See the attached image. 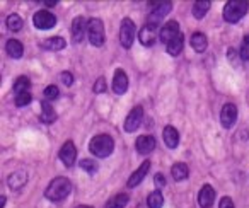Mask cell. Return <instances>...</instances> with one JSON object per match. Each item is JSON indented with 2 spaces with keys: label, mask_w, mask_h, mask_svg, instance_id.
Instances as JSON below:
<instances>
[{
  "label": "cell",
  "mask_w": 249,
  "mask_h": 208,
  "mask_svg": "<svg viewBox=\"0 0 249 208\" xmlns=\"http://www.w3.org/2000/svg\"><path fill=\"white\" fill-rule=\"evenodd\" d=\"M89 150L92 156L99 157V159H106L114 150L113 137L106 135V133H99V135L92 137V140L89 142Z\"/></svg>",
  "instance_id": "1"
},
{
  "label": "cell",
  "mask_w": 249,
  "mask_h": 208,
  "mask_svg": "<svg viewBox=\"0 0 249 208\" xmlns=\"http://www.w3.org/2000/svg\"><path fill=\"white\" fill-rule=\"evenodd\" d=\"M70 191H72L70 181L63 176H58L48 184V188L45 190V196L48 198L50 201H62L69 196Z\"/></svg>",
  "instance_id": "2"
},
{
  "label": "cell",
  "mask_w": 249,
  "mask_h": 208,
  "mask_svg": "<svg viewBox=\"0 0 249 208\" xmlns=\"http://www.w3.org/2000/svg\"><path fill=\"white\" fill-rule=\"evenodd\" d=\"M248 11H249V2H246V0H231V2L225 4L222 14H224L225 21L231 22V24H235V22H239L248 14Z\"/></svg>",
  "instance_id": "3"
},
{
  "label": "cell",
  "mask_w": 249,
  "mask_h": 208,
  "mask_svg": "<svg viewBox=\"0 0 249 208\" xmlns=\"http://www.w3.org/2000/svg\"><path fill=\"white\" fill-rule=\"evenodd\" d=\"M135 35H137V28L135 22L130 17H124L121 21L120 26V41L123 48H132L133 41H135Z\"/></svg>",
  "instance_id": "4"
},
{
  "label": "cell",
  "mask_w": 249,
  "mask_h": 208,
  "mask_svg": "<svg viewBox=\"0 0 249 208\" xmlns=\"http://www.w3.org/2000/svg\"><path fill=\"white\" fill-rule=\"evenodd\" d=\"M87 38H89L92 46H103L104 45V24L101 19H89L87 24Z\"/></svg>",
  "instance_id": "5"
},
{
  "label": "cell",
  "mask_w": 249,
  "mask_h": 208,
  "mask_svg": "<svg viewBox=\"0 0 249 208\" xmlns=\"http://www.w3.org/2000/svg\"><path fill=\"white\" fill-rule=\"evenodd\" d=\"M171 9H173V4L171 2H152L150 4V26H154L156 28L157 24H159V21L164 17V16H167L171 12Z\"/></svg>",
  "instance_id": "6"
},
{
  "label": "cell",
  "mask_w": 249,
  "mask_h": 208,
  "mask_svg": "<svg viewBox=\"0 0 249 208\" xmlns=\"http://www.w3.org/2000/svg\"><path fill=\"white\" fill-rule=\"evenodd\" d=\"M142 121H143V108L142 106H135V108L128 113L126 120H124V125H123L124 132H128V133L137 132L139 126L142 125Z\"/></svg>",
  "instance_id": "7"
},
{
  "label": "cell",
  "mask_w": 249,
  "mask_h": 208,
  "mask_svg": "<svg viewBox=\"0 0 249 208\" xmlns=\"http://www.w3.org/2000/svg\"><path fill=\"white\" fill-rule=\"evenodd\" d=\"M33 24L41 31H46V29H52L56 24V17L50 11H38L33 16Z\"/></svg>",
  "instance_id": "8"
},
{
  "label": "cell",
  "mask_w": 249,
  "mask_h": 208,
  "mask_svg": "<svg viewBox=\"0 0 249 208\" xmlns=\"http://www.w3.org/2000/svg\"><path fill=\"white\" fill-rule=\"evenodd\" d=\"M237 106L232 103H227L224 104V108H222L220 111V123L224 128H232V126L235 125V121H237Z\"/></svg>",
  "instance_id": "9"
},
{
  "label": "cell",
  "mask_w": 249,
  "mask_h": 208,
  "mask_svg": "<svg viewBox=\"0 0 249 208\" xmlns=\"http://www.w3.org/2000/svg\"><path fill=\"white\" fill-rule=\"evenodd\" d=\"M181 35V29H179V24H178L176 21H169L166 22V24L160 28V33H159V38L162 43H166V45H169L171 41H173L176 36Z\"/></svg>",
  "instance_id": "10"
},
{
  "label": "cell",
  "mask_w": 249,
  "mask_h": 208,
  "mask_svg": "<svg viewBox=\"0 0 249 208\" xmlns=\"http://www.w3.org/2000/svg\"><path fill=\"white\" fill-rule=\"evenodd\" d=\"M58 156H60V160H62L67 167L73 166V164H75V159H77V149H75V145H73V142L69 140V142L63 143Z\"/></svg>",
  "instance_id": "11"
},
{
  "label": "cell",
  "mask_w": 249,
  "mask_h": 208,
  "mask_svg": "<svg viewBox=\"0 0 249 208\" xmlns=\"http://www.w3.org/2000/svg\"><path fill=\"white\" fill-rule=\"evenodd\" d=\"M150 166H152V164H150V160H143V162L139 166V169H137L135 173H133L132 176L128 177V181H126V186H128V188L139 186V184L142 183L143 179H145L147 174H149Z\"/></svg>",
  "instance_id": "12"
},
{
  "label": "cell",
  "mask_w": 249,
  "mask_h": 208,
  "mask_svg": "<svg viewBox=\"0 0 249 208\" xmlns=\"http://www.w3.org/2000/svg\"><path fill=\"white\" fill-rule=\"evenodd\" d=\"M156 139H154L152 135H140L139 139H137L135 142V149L139 154H142V156H147V154L154 152V149H156Z\"/></svg>",
  "instance_id": "13"
},
{
  "label": "cell",
  "mask_w": 249,
  "mask_h": 208,
  "mask_svg": "<svg viewBox=\"0 0 249 208\" xmlns=\"http://www.w3.org/2000/svg\"><path fill=\"white\" fill-rule=\"evenodd\" d=\"M111 87H113L114 92L120 94V96L128 90V75H126V73H124L121 69H118L116 72H114L113 84H111Z\"/></svg>",
  "instance_id": "14"
},
{
  "label": "cell",
  "mask_w": 249,
  "mask_h": 208,
  "mask_svg": "<svg viewBox=\"0 0 249 208\" xmlns=\"http://www.w3.org/2000/svg\"><path fill=\"white\" fill-rule=\"evenodd\" d=\"M87 24L89 21H86L84 17H75L72 21V39L73 43H82L84 36L87 33Z\"/></svg>",
  "instance_id": "15"
},
{
  "label": "cell",
  "mask_w": 249,
  "mask_h": 208,
  "mask_svg": "<svg viewBox=\"0 0 249 208\" xmlns=\"http://www.w3.org/2000/svg\"><path fill=\"white\" fill-rule=\"evenodd\" d=\"M215 201V190L210 186V184H203L198 193V205L201 208H210Z\"/></svg>",
  "instance_id": "16"
},
{
  "label": "cell",
  "mask_w": 249,
  "mask_h": 208,
  "mask_svg": "<svg viewBox=\"0 0 249 208\" xmlns=\"http://www.w3.org/2000/svg\"><path fill=\"white\" fill-rule=\"evenodd\" d=\"M7 183H9V186H11V190H14V191L22 190V188L26 186V183H28V173H26V171H16V173H12L11 176H9Z\"/></svg>",
  "instance_id": "17"
},
{
  "label": "cell",
  "mask_w": 249,
  "mask_h": 208,
  "mask_svg": "<svg viewBox=\"0 0 249 208\" xmlns=\"http://www.w3.org/2000/svg\"><path fill=\"white\" fill-rule=\"evenodd\" d=\"M139 39L143 46H152L157 39V33H156V28L150 24H145L139 33Z\"/></svg>",
  "instance_id": "18"
},
{
  "label": "cell",
  "mask_w": 249,
  "mask_h": 208,
  "mask_svg": "<svg viewBox=\"0 0 249 208\" xmlns=\"http://www.w3.org/2000/svg\"><path fill=\"white\" fill-rule=\"evenodd\" d=\"M162 139H164V143H166L169 149H176V147L179 145V133L171 125L162 130Z\"/></svg>",
  "instance_id": "19"
},
{
  "label": "cell",
  "mask_w": 249,
  "mask_h": 208,
  "mask_svg": "<svg viewBox=\"0 0 249 208\" xmlns=\"http://www.w3.org/2000/svg\"><path fill=\"white\" fill-rule=\"evenodd\" d=\"M5 52L14 60H19L24 55V46H22V43L19 41V39H9L7 45H5Z\"/></svg>",
  "instance_id": "20"
},
{
  "label": "cell",
  "mask_w": 249,
  "mask_h": 208,
  "mask_svg": "<svg viewBox=\"0 0 249 208\" xmlns=\"http://www.w3.org/2000/svg\"><path fill=\"white\" fill-rule=\"evenodd\" d=\"M65 46H67V41L62 36H53V38H48L43 41V48L50 50V52H60V50H63Z\"/></svg>",
  "instance_id": "21"
},
{
  "label": "cell",
  "mask_w": 249,
  "mask_h": 208,
  "mask_svg": "<svg viewBox=\"0 0 249 208\" xmlns=\"http://www.w3.org/2000/svg\"><path fill=\"white\" fill-rule=\"evenodd\" d=\"M39 118H41V121L46 123V125H50V123H53L56 120V115H55V111H53L50 101H46V99L41 101V116H39Z\"/></svg>",
  "instance_id": "22"
},
{
  "label": "cell",
  "mask_w": 249,
  "mask_h": 208,
  "mask_svg": "<svg viewBox=\"0 0 249 208\" xmlns=\"http://www.w3.org/2000/svg\"><path fill=\"white\" fill-rule=\"evenodd\" d=\"M130 196L126 193H118L114 196H111L109 200L106 201V207L104 208H124L128 205Z\"/></svg>",
  "instance_id": "23"
},
{
  "label": "cell",
  "mask_w": 249,
  "mask_h": 208,
  "mask_svg": "<svg viewBox=\"0 0 249 208\" xmlns=\"http://www.w3.org/2000/svg\"><path fill=\"white\" fill-rule=\"evenodd\" d=\"M207 46H208V39L203 33H195V35L191 36V48L196 53H203L205 50H207Z\"/></svg>",
  "instance_id": "24"
},
{
  "label": "cell",
  "mask_w": 249,
  "mask_h": 208,
  "mask_svg": "<svg viewBox=\"0 0 249 208\" xmlns=\"http://www.w3.org/2000/svg\"><path fill=\"white\" fill-rule=\"evenodd\" d=\"M210 7H212V4L208 0H198V2L193 4V7H191V12H193L195 19H203L205 14L210 11Z\"/></svg>",
  "instance_id": "25"
},
{
  "label": "cell",
  "mask_w": 249,
  "mask_h": 208,
  "mask_svg": "<svg viewBox=\"0 0 249 208\" xmlns=\"http://www.w3.org/2000/svg\"><path fill=\"white\" fill-rule=\"evenodd\" d=\"M171 174H173V177L176 181H184L190 176V167L184 162H176L173 166V169H171Z\"/></svg>",
  "instance_id": "26"
},
{
  "label": "cell",
  "mask_w": 249,
  "mask_h": 208,
  "mask_svg": "<svg viewBox=\"0 0 249 208\" xmlns=\"http://www.w3.org/2000/svg\"><path fill=\"white\" fill-rule=\"evenodd\" d=\"M183 46H184V36H183V33H181V35L176 36L169 45H166V50L171 56H178L183 52Z\"/></svg>",
  "instance_id": "27"
},
{
  "label": "cell",
  "mask_w": 249,
  "mask_h": 208,
  "mask_svg": "<svg viewBox=\"0 0 249 208\" xmlns=\"http://www.w3.org/2000/svg\"><path fill=\"white\" fill-rule=\"evenodd\" d=\"M5 24H7V29L12 33H19L22 29V26H24V21H22L21 16L18 14H11L7 17V21H5Z\"/></svg>",
  "instance_id": "28"
},
{
  "label": "cell",
  "mask_w": 249,
  "mask_h": 208,
  "mask_svg": "<svg viewBox=\"0 0 249 208\" xmlns=\"http://www.w3.org/2000/svg\"><path fill=\"white\" fill-rule=\"evenodd\" d=\"M29 89H31V80H29L28 77L21 75V77H18V79H16V82H14V92H16V96H18V94L29 92Z\"/></svg>",
  "instance_id": "29"
},
{
  "label": "cell",
  "mask_w": 249,
  "mask_h": 208,
  "mask_svg": "<svg viewBox=\"0 0 249 208\" xmlns=\"http://www.w3.org/2000/svg\"><path fill=\"white\" fill-rule=\"evenodd\" d=\"M164 205V196L159 190L152 191V193L147 196V207L149 208H162Z\"/></svg>",
  "instance_id": "30"
},
{
  "label": "cell",
  "mask_w": 249,
  "mask_h": 208,
  "mask_svg": "<svg viewBox=\"0 0 249 208\" xmlns=\"http://www.w3.org/2000/svg\"><path fill=\"white\" fill-rule=\"evenodd\" d=\"M79 166H80V169H84L86 173H89V174H94L97 171L96 160H90V159H82L79 162Z\"/></svg>",
  "instance_id": "31"
},
{
  "label": "cell",
  "mask_w": 249,
  "mask_h": 208,
  "mask_svg": "<svg viewBox=\"0 0 249 208\" xmlns=\"http://www.w3.org/2000/svg\"><path fill=\"white\" fill-rule=\"evenodd\" d=\"M31 99H33L31 92H24V94H18L14 101L18 108H22V106H28V104L31 103Z\"/></svg>",
  "instance_id": "32"
},
{
  "label": "cell",
  "mask_w": 249,
  "mask_h": 208,
  "mask_svg": "<svg viewBox=\"0 0 249 208\" xmlns=\"http://www.w3.org/2000/svg\"><path fill=\"white\" fill-rule=\"evenodd\" d=\"M43 96H45L46 101H55L60 96V89L56 86H48L45 89V92H43Z\"/></svg>",
  "instance_id": "33"
},
{
  "label": "cell",
  "mask_w": 249,
  "mask_h": 208,
  "mask_svg": "<svg viewBox=\"0 0 249 208\" xmlns=\"http://www.w3.org/2000/svg\"><path fill=\"white\" fill-rule=\"evenodd\" d=\"M107 89V84H106V79L104 77H99V79L94 82V87H92V90L96 94H101V92H104V90Z\"/></svg>",
  "instance_id": "34"
},
{
  "label": "cell",
  "mask_w": 249,
  "mask_h": 208,
  "mask_svg": "<svg viewBox=\"0 0 249 208\" xmlns=\"http://www.w3.org/2000/svg\"><path fill=\"white\" fill-rule=\"evenodd\" d=\"M241 58L244 60V62H248V60H249V36H246V38L242 39V45H241Z\"/></svg>",
  "instance_id": "35"
},
{
  "label": "cell",
  "mask_w": 249,
  "mask_h": 208,
  "mask_svg": "<svg viewBox=\"0 0 249 208\" xmlns=\"http://www.w3.org/2000/svg\"><path fill=\"white\" fill-rule=\"evenodd\" d=\"M60 80H62V84H65L67 87H70L73 84V75L70 72H62L60 73Z\"/></svg>",
  "instance_id": "36"
},
{
  "label": "cell",
  "mask_w": 249,
  "mask_h": 208,
  "mask_svg": "<svg viewBox=\"0 0 249 208\" xmlns=\"http://www.w3.org/2000/svg\"><path fill=\"white\" fill-rule=\"evenodd\" d=\"M154 183H156L157 190H160V188H164V186H166V177H164V174L157 173L156 176H154Z\"/></svg>",
  "instance_id": "37"
},
{
  "label": "cell",
  "mask_w": 249,
  "mask_h": 208,
  "mask_svg": "<svg viewBox=\"0 0 249 208\" xmlns=\"http://www.w3.org/2000/svg\"><path fill=\"white\" fill-rule=\"evenodd\" d=\"M218 208H235V205L229 196H224L220 201H218Z\"/></svg>",
  "instance_id": "38"
},
{
  "label": "cell",
  "mask_w": 249,
  "mask_h": 208,
  "mask_svg": "<svg viewBox=\"0 0 249 208\" xmlns=\"http://www.w3.org/2000/svg\"><path fill=\"white\" fill-rule=\"evenodd\" d=\"M45 5H46V7H55L56 0H45Z\"/></svg>",
  "instance_id": "39"
},
{
  "label": "cell",
  "mask_w": 249,
  "mask_h": 208,
  "mask_svg": "<svg viewBox=\"0 0 249 208\" xmlns=\"http://www.w3.org/2000/svg\"><path fill=\"white\" fill-rule=\"evenodd\" d=\"M5 201H7V198H5V196L0 198V208H4V207H5Z\"/></svg>",
  "instance_id": "40"
},
{
  "label": "cell",
  "mask_w": 249,
  "mask_h": 208,
  "mask_svg": "<svg viewBox=\"0 0 249 208\" xmlns=\"http://www.w3.org/2000/svg\"><path fill=\"white\" fill-rule=\"evenodd\" d=\"M77 208H92V207H89V205H79Z\"/></svg>",
  "instance_id": "41"
}]
</instances>
